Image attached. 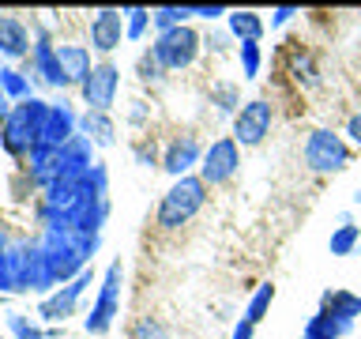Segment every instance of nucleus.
Here are the masks:
<instances>
[{
	"label": "nucleus",
	"instance_id": "obj_1",
	"mask_svg": "<svg viewBox=\"0 0 361 339\" xmlns=\"http://www.w3.org/2000/svg\"><path fill=\"white\" fill-rule=\"evenodd\" d=\"M49 117V102L42 98H27V102H16L11 113L0 124V143L11 158H30L34 147L42 143V124Z\"/></svg>",
	"mask_w": 361,
	"mask_h": 339
},
{
	"label": "nucleus",
	"instance_id": "obj_2",
	"mask_svg": "<svg viewBox=\"0 0 361 339\" xmlns=\"http://www.w3.org/2000/svg\"><path fill=\"white\" fill-rule=\"evenodd\" d=\"M203 200H207L203 177H177L162 196V203H158V226L162 230H177V226L192 222V215L203 208Z\"/></svg>",
	"mask_w": 361,
	"mask_h": 339
},
{
	"label": "nucleus",
	"instance_id": "obj_3",
	"mask_svg": "<svg viewBox=\"0 0 361 339\" xmlns=\"http://www.w3.org/2000/svg\"><path fill=\"white\" fill-rule=\"evenodd\" d=\"M305 166H309L312 174H343L350 166L346 140L331 129H316L309 140H305Z\"/></svg>",
	"mask_w": 361,
	"mask_h": 339
},
{
	"label": "nucleus",
	"instance_id": "obj_4",
	"mask_svg": "<svg viewBox=\"0 0 361 339\" xmlns=\"http://www.w3.org/2000/svg\"><path fill=\"white\" fill-rule=\"evenodd\" d=\"M121 282H124V268H121V260H113L106 268V275H102V290H98L94 309H90V316L83 321V328L90 335H106L113 328V316L121 309Z\"/></svg>",
	"mask_w": 361,
	"mask_h": 339
},
{
	"label": "nucleus",
	"instance_id": "obj_5",
	"mask_svg": "<svg viewBox=\"0 0 361 339\" xmlns=\"http://www.w3.org/2000/svg\"><path fill=\"white\" fill-rule=\"evenodd\" d=\"M154 61L166 68V72H180V68H188L192 61H196V53H200V34L188 27H173V30H166V34H158V42H154Z\"/></svg>",
	"mask_w": 361,
	"mask_h": 339
},
{
	"label": "nucleus",
	"instance_id": "obj_6",
	"mask_svg": "<svg viewBox=\"0 0 361 339\" xmlns=\"http://www.w3.org/2000/svg\"><path fill=\"white\" fill-rule=\"evenodd\" d=\"M271 121H275L271 102H264V98L245 102V106L233 113V140H237V147H256V143H264V136L271 132Z\"/></svg>",
	"mask_w": 361,
	"mask_h": 339
},
{
	"label": "nucleus",
	"instance_id": "obj_7",
	"mask_svg": "<svg viewBox=\"0 0 361 339\" xmlns=\"http://www.w3.org/2000/svg\"><path fill=\"white\" fill-rule=\"evenodd\" d=\"M237 166H241V147H237L233 136H222V140H214L203 151L200 177H203V185H222V181H230L237 174Z\"/></svg>",
	"mask_w": 361,
	"mask_h": 339
},
{
	"label": "nucleus",
	"instance_id": "obj_8",
	"mask_svg": "<svg viewBox=\"0 0 361 339\" xmlns=\"http://www.w3.org/2000/svg\"><path fill=\"white\" fill-rule=\"evenodd\" d=\"M117 87H121V68L109 64V61H102V64H94V72L87 76V83L79 87V95H83L87 109L109 113V106L117 102Z\"/></svg>",
	"mask_w": 361,
	"mask_h": 339
},
{
	"label": "nucleus",
	"instance_id": "obj_9",
	"mask_svg": "<svg viewBox=\"0 0 361 339\" xmlns=\"http://www.w3.org/2000/svg\"><path fill=\"white\" fill-rule=\"evenodd\" d=\"M75 109H72V102H49V117H45L42 124V143L38 147H49V151H61L64 143H72L75 140Z\"/></svg>",
	"mask_w": 361,
	"mask_h": 339
},
{
	"label": "nucleus",
	"instance_id": "obj_10",
	"mask_svg": "<svg viewBox=\"0 0 361 339\" xmlns=\"http://www.w3.org/2000/svg\"><path fill=\"white\" fill-rule=\"evenodd\" d=\"M90 282H94V271H83V275H75L68 287H61L56 294H49L42 305H38V316H45V321H64V316H72L79 294H83Z\"/></svg>",
	"mask_w": 361,
	"mask_h": 339
},
{
	"label": "nucleus",
	"instance_id": "obj_11",
	"mask_svg": "<svg viewBox=\"0 0 361 339\" xmlns=\"http://www.w3.org/2000/svg\"><path fill=\"white\" fill-rule=\"evenodd\" d=\"M128 30L124 27V16L113 8H102L94 19H90V45H94L98 53H113L121 45V34Z\"/></svg>",
	"mask_w": 361,
	"mask_h": 339
},
{
	"label": "nucleus",
	"instance_id": "obj_12",
	"mask_svg": "<svg viewBox=\"0 0 361 339\" xmlns=\"http://www.w3.org/2000/svg\"><path fill=\"white\" fill-rule=\"evenodd\" d=\"M200 158H203V151H200L196 136H177V140L166 147V155H162V170L173 174V177H188V170L196 166Z\"/></svg>",
	"mask_w": 361,
	"mask_h": 339
},
{
	"label": "nucleus",
	"instance_id": "obj_13",
	"mask_svg": "<svg viewBox=\"0 0 361 339\" xmlns=\"http://www.w3.org/2000/svg\"><path fill=\"white\" fill-rule=\"evenodd\" d=\"M30 68H34V76H42L49 87H68V79L61 72V61H56V45L45 38V34L34 42V49H30Z\"/></svg>",
	"mask_w": 361,
	"mask_h": 339
},
{
	"label": "nucleus",
	"instance_id": "obj_14",
	"mask_svg": "<svg viewBox=\"0 0 361 339\" xmlns=\"http://www.w3.org/2000/svg\"><path fill=\"white\" fill-rule=\"evenodd\" d=\"M30 49L34 45H30L27 23L19 16H0V53H4L8 61H19V56H27Z\"/></svg>",
	"mask_w": 361,
	"mask_h": 339
},
{
	"label": "nucleus",
	"instance_id": "obj_15",
	"mask_svg": "<svg viewBox=\"0 0 361 339\" xmlns=\"http://www.w3.org/2000/svg\"><path fill=\"white\" fill-rule=\"evenodd\" d=\"M56 61H61L64 79H68V83H75V87H83V83H87V76L94 72L87 45H56Z\"/></svg>",
	"mask_w": 361,
	"mask_h": 339
},
{
	"label": "nucleus",
	"instance_id": "obj_16",
	"mask_svg": "<svg viewBox=\"0 0 361 339\" xmlns=\"http://www.w3.org/2000/svg\"><path fill=\"white\" fill-rule=\"evenodd\" d=\"M79 132H83L90 143H98V147H113V143H117V124H113L109 113L87 109L83 117H79Z\"/></svg>",
	"mask_w": 361,
	"mask_h": 339
},
{
	"label": "nucleus",
	"instance_id": "obj_17",
	"mask_svg": "<svg viewBox=\"0 0 361 339\" xmlns=\"http://www.w3.org/2000/svg\"><path fill=\"white\" fill-rule=\"evenodd\" d=\"M226 23H230V34L237 42H256L259 45V38H264V19L256 16V11H230L226 16Z\"/></svg>",
	"mask_w": 361,
	"mask_h": 339
},
{
	"label": "nucleus",
	"instance_id": "obj_18",
	"mask_svg": "<svg viewBox=\"0 0 361 339\" xmlns=\"http://www.w3.org/2000/svg\"><path fill=\"white\" fill-rule=\"evenodd\" d=\"M350 328H354V324H346V321H338V316H331L327 309H320V313L309 316V328H305V335H309V339H343Z\"/></svg>",
	"mask_w": 361,
	"mask_h": 339
},
{
	"label": "nucleus",
	"instance_id": "obj_19",
	"mask_svg": "<svg viewBox=\"0 0 361 339\" xmlns=\"http://www.w3.org/2000/svg\"><path fill=\"white\" fill-rule=\"evenodd\" d=\"M324 309L331 316H338V321L354 324V316H361V298L350 294V290H327L324 294Z\"/></svg>",
	"mask_w": 361,
	"mask_h": 339
},
{
	"label": "nucleus",
	"instance_id": "obj_20",
	"mask_svg": "<svg viewBox=\"0 0 361 339\" xmlns=\"http://www.w3.org/2000/svg\"><path fill=\"white\" fill-rule=\"evenodd\" d=\"M271 302H275V282H259L256 294L248 298L245 321H248V324H259V321H264V313L271 309Z\"/></svg>",
	"mask_w": 361,
	"mask_h": 339
},
{
	"label": "nucleus",
	"instance_id": "obj_21",
	"mask_svg": "<svg viewBox=\"0 0 361 339\" xmlns=\"http://www.w3.org/2000/svg\"><path fill=\"white\" fill-rule=\"evenodd\" d=\"M290 76L298 79V83H305V87H316V83H320V76H316V64H312V56L305 53L301 45L290 53Z\"/></svg>",
	"mask_w": 361,
	"mask_h": 339
},
{
	"label": "nucleus",
	"instance_id": "obj_22",
	"mask_svg": "<svg viewBox=\"0 0 361 339\" xmlns=\"http://www.w3.org/2000/svg\"><path fill=\"white\" fill-rule=\"evenodd\" d=\"M0 87H4V95L16 98V102L34 98V95H30V79L23 76V72H16V68H0Z\"/></svg>",
	"mask_w": 361,
	"mask_h": 339
},
{
	"label": "nucleus",
	"instance_id": "obj_23",
	"mask_svg": "<svg viewBox=\"0 0 361 339\" xmlns=\"http://www.w3.org/2000/svg\"><path fill=\"white\" fill-rule=\"evenodd\" d=\"M357 242H361V230L357 226H338V230L331 234V242H327V249H331V256H350L357 249Z\"/></svg>",
	"mask_w": 361,
	"mask_h": 339
},
{
	"label": "nucleus",
	"instance_id": "obj_24",
	"mask_svg": "<svg viewBox=\"0 0 361 339\" xmlns=\"http://www.w3.org/2000/svg\"><path fill=\"white\" fill-rule=\"evenodd\" d=\"M188 19H192V8H158V11H151V23L158 27V34H166L173 27H185Z\"/></svg>",
	"mask_w": 361,
	"mask_h": 339
},
{
	"label": "nucleus",
	"instance_id": "obj_25",
	"mask_svg": "<svg viewBox=\"0 0 361 339\" xmlns=\"http://www.w3.org/2000/svg\"><path fill=\"white\" fill-rule=\"evenodd\" d=\"M4 321H8V332L16 335V339H45V332H42V328L34 324L30 316H23V313H8Z\"/></svg>",
	"mask_w": 361,
	"mask_h": 339
},
{
	"label": "nucleus",
	"instance_id": "obj_26",
	"mask_svg": "<svg viewBox=\"0 0 361 339\" xmlns=\"http://www.w3.org/2000/svg\"><path fill=\"white\" fill-rule=\"evenodd\" d=\"M132 339H169V332L158 316H140V321L132 324Z\"/></svg>",
	"mask_w": 361,
	"mask_h": 339
},
{
	"label": "nucleus",
	"instance_id": "obj_27",
	"mask_svg": "<svg viewBox=\"0 0 361 339\" xmlns=\"http://www.w3.org/2000/svg\"><path fill=\"white\" fill-rule=\"evenodd\" d=\"M259 61H264V56H259V45L256 42H245L241 45V72H245V79H256L259 76Z\"/></svg>",
	"mask_w": 361,
	"mask_h": 339
},
{
	"label": "nucleus",
	"instance_id": "obj_28",
	"mask_svg": "<svg viewBox=\"0 0 361 339\" xmlns=\"http://www.w3.org/2000/svg\"><path fill=\"white\" fill-rule=\"evenodd\" d=\"M124 16H128V30H124V34H128L132 42H140L143 30H147V23H151V11H147V8H128Z\"/></svg>",
	"mask_w": 361,
	"mask_h": 339
},
{
	"label": "nucleus",
	"instance_id": "obj_29",
	"mask_svg": "<svg viewBox=\"0 0 361 339\" xmlns=\"http://www.w3.org/2000/svg\"><path fill=\"white\" fill-rule=\"evenodd\" d=\"M211 102H219L222 113H233V106H237V87H233V83H214V87H211Z\"/></svg>",
	"mask_w": 361,
	"mask_h": 339
},
{
	"label": "nucleus",
	"instance_id": "obj_30",
	"mask_svg": "<svg viewBox=\"0 0 361 339\" xmlns=\"http://www.w3.org/2000/svg\"><path fill=\"white\" fill-rule=\"evenodd\" d=\"M140 72H143V79H158V72H162V64L154 61V53H147L143 61H140Z\"/></svg>",
	"mask_w": 361,
	"mask_h": 339
},
{
	"label": "nucleus",
	"instance_id": "obj_31",
	"mask_svg": "<svg viewBox=\"0 0 361 339\" xmlns=\"http://www.w3.org/2000/svg\"><path fill=\"white\" fill-rule=\"evenodd\" d=\"M192 16H200V19H222V16H230L226 8H219V4H211V8H192Z\"/></svg>",
	"mask_w": 361,
	"mask_h": 339
},
{
	"label": "nucleus",
	"instance_id": "obj_32",
	"mask_svg": "<svg viewBox=\"0 0 361 339\" xmlns=\"http://www.w3.org/2000/svg\"><path fill=\"white\" fill-rule=\"evenodd\" d=\"M293 16H298V8H275L271 11V27H282V23H290Z\"/></svg>",
	"mask_w": 361,
	"mask_h": 339
},
{
	"label": "nucleus",
	"instance_id": "obj_33",
	"mask_svg": "<svg viewBox=\"0 0 361 339\" xmlns=\"http://www.w3.org/2000/svg\"><path fill=\"white\" fill-rule=\"evenodd\" d=\"M346 136H350V140H354V143L361 147V113H354V117L346 121Z\"/></svg>",
	"mask_w": 361,
	"mask_h": 339
},
{
	"label": "nucleus",
	"instance_id": "obj_34",
	"mask_svg": "<svg viewBox=\"0 0 361 339\" xmlns=\"http://www.w3.org/2000/svg\"><path fill=\"white\" fill-rule=\"evenodd\" d=\"M252 332H256V324H248V321H241L233 328V339H252Z\"/></svg>",
	"mask_w": 361,
	"mask_h": 339
},
{
	"label": "nucleus",
	"instance_id": "obj_35",
	"mask_svg": "<svg viewBox=\"0 0 361 339\" xmlns=\"http://www.w3.org/2000/svg\"><path fill=\"white\" fill-rule=\"evenodd\" d=\"M11 113V106H8V95H4V87H0V124H4V117Z\"/></svg>",
	"mask_w": 361,
	"mask_h": 339
},
{
	"label": "nucleus",
	"instance_id": "obj_36",
	"mask_svg": "<svg viewBox=\"0 0 361 339\" xmlns=\"http://www.w3.org/2000/svg\"><path fill=\"white\" fill-rule=\"evenodd\" d=\"M4 253H8V237H4V230H0V260H4Z\"/></svg>",
	"mask_w": 361,
	"mask_h": 339
},
{
	"label": "nucleus",
	"instance_id": "obj_37",
	"mask_svg": "<svg viewBox=\"0 0 361 339\" xmlns=\"http://www.w3.org/2000/svg\"><path fill=\"white\" fill-rule=\"evenodd\" d=\"M301 339H309V335H301Z\"/></svg>",
	"mask_w": 361,
	"mask_h": 339
}]
</instances>
